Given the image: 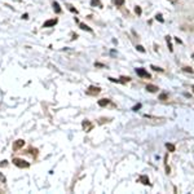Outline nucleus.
Segmentation results:
<instances>
[{"instance_id":"nucleus-1","label":"nucleus","mask_w":194,"mask_h":194,"mask_svg":"<svg viewBox=\"0 0 194 194\" xmlns=\"http://www.w3.org/2000/svg\"><path fill=\"white\" fill-rule=\"evenodd\" d=\"M13 163L17 166V167H20V168H27V167H30V163L29 162H26L23 159H20V158H14L13 159Z\"/></svg>"},{"instance_id":"nucleus-2","label":"nucleus","mask_w":194,"mask_h":194,"mask_svg":"<svg viewBox=\"0 0 194 194\" xmlns=\"http://www.w3.org/2000/svg\"><path fill=\"white\" fill-rule=\"evenodd\" d=\"M136 73H137V75L141 76V78H150V75L148 74V71H146L145 69H143V67L136 69Z\"/></svg>"},{"instance_id":"nucleus-3","label":"nucleus","mask_w":194,"mask_h":194,"mask_svg":"<svg viewBox=\"0 0 194 194\" xmlns=\"http://www.w3.org/2000/svg\"><path fill=\"white\" fill-rule=\"evenodd\" d=\"M82 126H83V128H84V131H85V132H90V131H92V128H93L92 123H91L90 120H83Z\"/></svg>"},{"instance_id":"nucleus-4","label":"nucleus","mask_w":194,"mask_h":194,"mask_svg":"<svg viewBox=\"0 0 194 194\" xmlns=\"http://www.w3.org/2000/svg\"><path fill=\"white\" fill-rule=\"evenodd\" d=\"M100 88L99 87H93V85H91L90 88H88V91H87V93L88 95H97V93H100Z\"/></svg>"},{"instance_id":"nucleus-5","label":"nucleus","mask_w":194,"mask_h":194,"mask_svg":"<svg viewBox=\"0 0 194 194\" xmlns=\"http://www.w3.org/2000/svg\"><path fill=\"white\" fill-rule=\"evenodd\" d=\"M57 23V20L55 18V20H48L47 22H44V25H43V27H52V26H55Z\"/></svg>"},{"instance_id":"nucleus-6","label":"nucleus","mask_w":194,"mask_h":194,"mask_svg":"<svg viewBox=\"0 0 194 194\" xmlns=\"http://www.w3.org/2000/svg\"><path fill=\"white\" fill-rule=\"evenodd\" d=\"M23 145H25V141L23 140H17L16 143H14V145H13V149H14V150H17V149L22 148Z\"/></svg>"},{"instance_id":"nucleus-7","label":"nucleus","mask_w":194,"mask_h":194,"mask_svg":"<svg viewBox=\"0 0 194 194\" xmlns=\"http://www.w3.org/2000/svg\"><path fill=\"white\" fill-rule=\"evenodd\" d=\"M146 91L152 92V93H155V92L158 91V87H157V85H153V84H148V85H146Z\"/></svg>"},{"instance_id":"nucleus-8","label":"nucleus","mask_w":194,"mask_h":194,"mask_svg":"<svg viewBox=\"0 0 194 194\" xmlns=\"http://www.w3.org/2000/svg\"><path fill=\"white\" fill-rule=\"evenodd\" d=\"M140 181L143 182L144 185H149V184H150V182H149V177H148L146 175H143V176H140Z\"/></svg>"},{"instance_id":"nucleus-9","label":"nucleus","mask_w":194,"mask_h":194,"mask_svg":"<svg viewBox=\"0 0 194 194\" xmlns=\"http://www.w3.org/2000/svg\"><path fill=\"white\" fill-rule=\"evenodd\" d=\"M109 100L108 99H102V100H99V106L104 108V106H106V105H109Z\"/></svg>"},{"instance_id":"nucleus-10","label":"nucleus","mask_w":194,"mask_h":194,"mask_svg":"<svg viewBox=\"0 0 194 194\" xmlns=\"http://www.w3.org/2000/svg\"><path fill=\"white\" fill-rule=\"evenodd\" d=\"M53 9H55V12H56V13H61V8H60V5H58V3H57V2H55V3H53Z\"/></svg>"},{"instance_id":"nucleus-11","label":"nucleus","mask_w":194,"mask_h":194,"mask_svg":"<svg viewBox=\"0 0 194 194\" xmlns=\"http://www.w3.org/2000/svg\"><path fill=\"white\" fill-rule=\"evenodd\" d=\"M91 5L92 7H96V5L97 7H102L101 3H100V0H91Z\"/></svg>"},{"instance_id":"nucleus-12","label":"nucleus","mask_w":194,"mask_h":194,"mask_svg":"<svg viewBox=\"0 0 194 194\" xmlns=\"http://www.w3.org/2000/svg\"><path fill=\"white\" fill-rule=\"evenodd\" d=\"M79 26H80V29H82V30H87V31H92V29H91V27H88V26H87V25H84V23H80V25H79Z\"/></svg>"},{"instance_id":"nucleus-13","label":"nucleus","mask_w":194,"mask_h":194,"mask_svg":"<svg viewBox=\"0 0 194 194\" xmlns=\"http://www.w3.org/2000/svg\"><path fill=\"white\" fill-rule=\"evenodd\" d=\"M166 148L168 149L170 152H175V145H172V144H168V143H167V144H166Z\"/></svg>"},{"instance_id":"nucleus-14","label":"nucleus","mask_w":194,"mask_h":194,"mask_svg":"<svg viewBox=\"0 0 194 194\" xmlns=\"http://www.w3.org/2000/svg\"><path fill=\"white\" fill-rule=\"evenodd\" d=\"M114 3H115L117 7H120V5L124 4V0H114Z\"/></svg>"},{"instance_id":"nucleus-15","label":"nucleus","mask_w":194,"mask_h":194,"mask_svg":"<svg viewBox=\"0 0 194 194\" xmlns=\"http://www.w3.org/2000/svg\"><path fill=\"white\" fill-rule=\"evenodd\" d=\"M129 80H131V79H129L128 76H127V78H126V76H122L120 80H119V83H126V82H129Z\"/></svg>"},{"instance_id":"nucleus-16","label":"nucleus","mask_w":194,"mask_h":194,"mask_svg":"<svg viewBox=\"0 0 194 194\" xmlns=\"http://www.w3.org/2000/svg\"><path fill=\"white\" fill-rule=\"evenodd\" d=\"M136 48H137V51H138V52H141V53H145V48H144L143 46H137Z\"/></svg>"},{"instance_id":"nucleus-17","label":"nucleus","mask_w":194,"mask_h":194,"mask_svg":"<svg viewBox=\"0 0 194 194\" xmlns=\"http://www.w3.org/2000/svg\"><path fill=\"white\" fill-rule=\"evenodd\" d=\"M155 18H157L158 21H159V22H163V21H164V20H163V17H162V14H157V16H155Z\"/></svg>"},{"instance_id":"nucleus-18","label":"nucleus","mask_w":194,"mask_h":194,"mask_svg":"<svg viewBox=\"0 0 194 194\" xmlns=\"http://www.w3.org/2000/svg\"><path fill=\"white\" fill-rule=\"evenodd\" d=\"M182 70H184V71H185V73H190V74L193 73V69H192V67H184Z\"/></svg>"},{"instance_id":"nucleus-19","label":"nucleus","mask_w":194,"mask_h":194,"mask_svg":"<svg viewBox=\"0 0 194 194\" xmlns=\"http://www.w3.org/2000/svg\"><path fill=\"white\" fill-rule=\"evenodd\" d=\"M135 12H136V14H137V16H140L143 11H141V8H140V7H136V8H135Z\"/></svg>"},{"instance_id":"nucleus-20","label":"nucleus","mask_w":194,"mask_h":194,"mask_svg":"<svg viewBox=\"0 0 194 194\" xmlns=\"http://www.w3.org/2000/svg\"><path fill=\"white\" fill-rule=\"evenodd\" d=\"M166 40H167V43H170V40H171V38H170V36H166ZM170 51H171V52L173 51V48H172V46H171V44H170Z\"/></svg>"},{"instance_id":"nucleus-21","label":"nucleus","mask_w":194,"mask_h":194,"mask_svg":"<svg viewBox=\"0 0 194 194\" xmlns=\"http://www.w3.org/2000/svg\"><path fill=\"white\" fill-rule=\"evenodd\" d=\"M159 100H163V101L167 100V95H166V93H162V95L159 96Z\"/></svg>"},{"instance_id":"nucleus-22","label":"nucleus","mask_w":194,"mask_h":194,"mask_svg":"<svg viewBox=\"0 0 194 194\" xmlns=\"http://www.w3.org/2000/svg\"><path fill=\"white\" fill-rule=\"evenodd\" d=\"M152 69H153V70H155V71H163V69H161V67H157V66H154V65L152 66Z\"/></svg>"},{"instance_id":"nucleus-23","label":"nucleus","mask_w":194,"mask_h":194,"mask_svg":"<svg viewBox=\"0 0 194 194\" xmlns=\"http://www.w3.org/2000/svg\"><path fill=\"white\" fill-rule=\"evenodd\" d=\"M140 108H141V104H137L136 106H133V109H132V110H133V111H137Z\"/></svg>"},{"instance_id":"nucleus-24","label":"nucleus","mask_w":194,"mask_h":194,"mask_svg":"<svg viewBox=\"0 0 194 194\" xmlns=\"http://www.w3.org/2000/svg\"><path fill=\"white\" fill-rule=\"evenodd\" d=\"M0 166H2V167H5V166H7V162H5V161H3L2 163H0Z\"/></svg>"},{"instance_id":"nucleus-25","label":"nucleus","mask_w":194,"mask_h":194,"mask_svg":"<svg viewBox=\"0 0 194 194\" xmlns=\"http://www.w3.org/2000/svg\"><path fill=\"white\" fill-rule=\"evenodd\" d=\"M0 180H2V181H5V177H4L3 175H0Z\"/></svg>"},{"instance_id":"nucleus-26","label":"nucleus","mask_w":194,"mask_h":194,"mask_svg":"<svg viewBox=\"0 0 194 194\" xmlns=\"http://www.w3.org/2000/svg\"><path fill=\"white\" fill-rule=\"evenodd\" d=\"M170 2H172V3H176V2H177V0H170Z\"/></svg>"}]
</instances>
